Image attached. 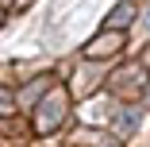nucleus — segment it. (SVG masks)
<instances>
[{
    "label": "nucleus",
    "instance_id": "f03ea898",
    "mask_svg": "<svg viewBox=\"0 0 150 147\" xmlns=\"http://www.w3.org/2000/svg\"><path fill=\"white\" fill-rule=\"evenodd\" d=\"M119 43H123V35L108 31V39H100V43H93V47H85V54H88V58H104V54H112Z\"/></svg>",
    "mask_w": 150,
    "mask_h": 147
},
{
    "label": "nucleus",
    "instance_id": "20e7f679",
    "mask_svg": "<svg viewBox=\"0 0 150 147\" xmlns=\"http://www.w3.org/2000/svg\"><path fill=\"white\" fill-rule=\"evenodd\" d=\"M131 124H139V112H135V108H131V112H123V116H115V128H119V132H135Z\"/></svg>",
    "mask_w": 150,
    "mask_h": 147
},
{
    "label": "nucleus",
    "instance_id": "f257e3e1",
    "mask_svg": "<svg viewBox=\"0 0 150 147\" xmlns=\"http://www.w3.org/2000/svg\"><path fill=\"white\" fill-rule=\"evenodd\" d=\"M62 116H66V97H62V93H50L46 105H42L39 116H35V128H39V132H50L58 120H62Z\"/></svg>",
    "mask_w": 150,
    "mask_h": 147
},
{
    "label": "nucleus",
    "instance_id": "39448f33",
    "mask_svg": "<svg viewBox=\"0 0 150 147\" xmlns=\"http://www.w3.org/2000/svg\"><path fill=\"white\" fill-rule=\"evenodd\" d=\"M142 27H146V31H150V8L142 12Z\"/></svg>",
    "mask_w": 150,
    "mask_h": 147
},
{
    "label": "nucleus",
    "instance_id": "7ed1b4c3",
    "mask_svg": "<svg viewBox=\"0 0 150 147\" xmlns=\"http://www.w3.org/2000/svg\"><path fill=\"white\" fill-rule=\"evenodd\" d=\"M131 19H135L131 8H115V12L108 16V27H123V23H131Z\"/></svg>",
    "mask_w": 150,
    "mask_h": 147
}]
</instances>
